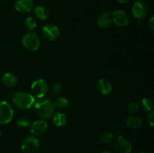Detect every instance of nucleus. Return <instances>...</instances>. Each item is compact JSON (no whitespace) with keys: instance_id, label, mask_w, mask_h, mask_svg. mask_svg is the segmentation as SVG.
Here are the masks:
<instances>
[{"instance_id":"obj_12","label":"nucleus","mask_w":154,"mask_h":153,"mask_svg":"<svg viewBox=\"0 0 154 153\" xmlns=\"http://www.w3.org/2000/svg\"><path fill=\"white\" fill-rule=\"evenodd\" d=\"M129 17L123 10L113 11V22L118 27H125L129 24Z\"/></svg>"},{"instance_id":"obj_17","label":"nucleus","mask_w":154,"mask_h":153,"mask_svg":"<svg viewBox=\"0 0 154 153\" xmlns=\"http://www.w3.org/2000/svg\"><path fill=\"white\" fill-rule=\"evenodd\" d=\"M35 14L41 20H46L50 16V10L44 5H38L35 8Z\"/></svg>"},{"instance_id":"obj_22","label":"nucleus","mask_w":154,"mask_h":153,"mask_svg":"<svg viewBox=\"0 0 154 153\" xmlns=\"http://www.w3.org/2000/svg\"><path fill=\"white\" fill-rule=\"evenodd\" d=\"M24 26L26 28L29 29L30 31H32L37 27V22L36 20L32 16H27L24 20Z\"/></svg>"},{"instance_id":"obj_31","label":"nucleus","mask_w":154,"mask_h":153,"mask_svg":"<svg viewBox=\"0 0 154 153\" xmlns=\"http://www.w3.org/2000/svg\"><path fill=\"white\" fill-rule=\"evenodd\" d=\"M139 153H145V152H139Z\"/></svg>"},{"instance_id":"obj_1","label":"nucleus","mask_w":154,"mask_h":153,"mask_svg":"<svg viewBox=\"0 0 154 153\" xmlns=\"http://www.w3.org/2000/svg\"><path fill=\"white\" fill-rule=\"evenodd\" d=\"M12 101L15 106L20 110H28L35 104V97L26 92H17L13 96Z\"/></svg>"},{"instance_id":"obj_28","label":"nucleus","mask_w":154,"mask_h":153,"mask_svg":"<svg viewBox=\"0 0 154 153\" xmlns=\"http://www.w3.org/2000/svg\"><path fill=\"white\" fill-rule=\"evenodd\" d=\"M131 0H117V2L120 4H126V3L129 2Z\"/></svg>"},{"instance_id":"obj_24","label":"nucleus","mask_w":154,"mask_h":153,"mask_svg":"<svg viewBox=\"0 0 154 153\" xmlns=\"http://www.w3.org/2000/svg\"><path fill=\"white\" fill-rule=\"evenodd\" d=\"M16 124L17 127L20 128H27L30 126L29 121L26 118H20L17 121Z\"/></svg>"},{"instance_id":"obj_2","label":"nucleus","mask_w":154,"mask_h":153,"mask_svg":"<svg viewBox=\"0 0 154 153\" xmlns=\"http://www.w3.org/2000/svg\"><path fill=\"white\" fill-rule=\"evenodd\" d=\"M34 108L38 116L42 118H48L54 111V104L49 99H42L35 102Z\"/></svg>"},{"instance_id":"obj_4","label":"nucleus","mask_w":154,"mask_h":153,"mask_svg":"<svg viewBox=\"0 0 154 153\" xmlns=\"http://www.w3.org/2000/svg\"><path fill=\"white\" fill-rule=\"evenodd\" d=\"M39 147L40 142L35 136H26L21 142L20 148L23 153H37Z\"/></svg>"},{"instance_id":"obj_11","label":"nucleus","mask_w":154,"mask_h":153,"mask_svg":"<svg viewBox=\"0 0 154 153\" xmlns=\"http://www.w3.org/2000/svg\"><path fill=\"white\" fill-rule=\"evenodd\" d=\"M97 23L102 29L109 28L113 24V12L111 10H105L102 12L98 17Z\"/></svg>"},{"instance_id":"obj_26","label":"nucleus","mask_w":154,"mask_h":153,"mask_svg":"<svg viewBox=\"0 0 154 153\" xmlns=\"http://www.w3.org/2000/svg\"><path fill=\"white\" fill-rule=\"evenodd\" d=\"M62 88H63V86H62L61 84H60V82H57V83L54 85V88H53V92H54V94H60V93Z\"/></svg>"},{"instance_id":"obj_27","label":"nucleus","mask_w":154,"mask_h":153,"mask_svg":"<svg viewBox=\"0 0 154 153\" xmlns=\"http://www.w3.org/2000/svg\"><path fill=\"white\" fill-rule=\"evenodd\" d=\"M148 26L149 28H150L152 31L154 32V15H153V16L150 18V20H149Z\"/></svg>"},{"instance_id":"obj_19","label":"nucleus","mask_w":154,"mask_h":153,"mask_svg":"<svg viewBox=\"0 0 154 153\" xmlns=\"http://www.w3.org/2000/svg\"><path fill=\"white\" fill-rule=\"evenodd\" d=\"M53 104H54V109L62 110L66 109L69 106V100H68L67 98L64 97H60Z\"/></svg>"},{"instance_id":"obj_29","label":"nucleus","mask_w":154,"mask_h":153,"mask_svg":"<svg viewBox=\"0 0 154 153\" xmlns=\"http://www.w3.org/2000/svg\"><path fill=\"white\" fill-rule=\"evenodd\" d=\"M102 153H112V152L110 151H104V152H102Z\"/></svg>"},{"instance_id":"obj_13","label":"nucleus","mask_w":154,"mask_h":153,"mask_svg":"<svg viewBox=\"0 0 154 153\" xmlns=\"http://www.w3.org/2000/svg\"><path fill=\"white\" fill-rule=\"evenodd\" d=\"M34 0H16L14 8L17 12L26 14L34 8Z\"/></svg>"},{"instance_id":"obj_5","label":"nucleus","mask_w":154,"mask_h":153,"mask_svg":"<svg viewBox=\"0 0 154 153\" xmlns=\"http://www.w3.org/2000/svg\"><path fill=\"white\" fill-rule=\"evenodd\" d=\"M48 91V84L45 80L38 79L35 80L31 86L32 94L38 98L45 97Z\"/></svg>"},{"instance_id":"obj_9","label":"nucleus","mask_w":154,"mask_h":153,"mask_svg":"<svg viewBox=\"0 0 154 153\" xmlns=\"http://www.w3.org/2000/svg\"><path fill=\"white\" fill-rule=\"evenodd\" d=\"M42 34L44 37L49 40H55L60 34V29L54 24H46L42 28Z\"/></svg>"},{"instance_id":"obj_14","label":"nucleus","mask_w":154,"mask_h":153,"mask_svg":"<svg viewBox=\"0 0 154 153\" xmlns=\"http://www.w3.org/2000/svg\"><path fill=\"white\" fill-rule=\"evenodd\" d=\"M97 88L99 92L104 96L108 95L111 93L113 89L112 84L108 79L102 78L97 82Z\"/></svg>"},{"instance_id":"obj_25","label":"nucleus","mask_w":154,"mask_h":153,"mask_svg":"<svg viewBox=\"0 0 154 153\" xmlns=\"http://www.w3.org/2000/svg\"><path fill=\"white\" fill-rule=\"evenodd\" d=\"M147 122L151 127L154 128V111H150L147 116Z\"/></svg>"},{"instance_id":"obj_7","label":"nucleus","mask_w":154,"mask_h":153,"mask_svg":"<svg viewBox=\"0 0 154 153\" xmlns=\"http://www.w3.org/2000/svg\"><path fill=\"white\" fill-rule=\"evenodd\" d=\"M134 17L139 22L141 20L144 19L148 14V7L143 1H138L134 3L132 8Z\"/></svg>"},{"instance_id":"obj_10","label":"nucleus","mask_w":154,"mask_h":153,"mask_svg":"<svg viewBox=\"0 0 154 153\" xmlns=\"http://www.w3.org/2000/svg\"><path fill=\"white\" fill-rule=\"evenodd\" d=\"M48 123L45 120H38V121L34 122L29 126L30 132L35 136L44 135L48 130Z\"/></svg>"},{"instance_id":"obj_30","label":"nucleus","mask_w":154,"mask_h":153,"mask_svg":"<svg viewBox=\"0 0 154 153\" xmlns=\"http://www.w3.org/2000/svg\"><path fill=\"white\" fill-rule=\"evenodd\" d=\"M1 136H2V132L1 130H0V139H1Z\"/></svg>"},{"instance_id":"obj_8","label":"nucleus","mask_w":154,"mask_h":153,"mask_svg":"<svg viewBox=\"0 0 154 153\" xmlns=\"http://www.w3.org/2000/svg\"><path fill=\"white\" fill-rule=\"evenodd\" d=\"M114 148L117 153H130L132 150V146L126 138L119 136L114 140Z\"/></svg>"},{"instance_id":"obj_15","label":"nucleus","mask_w":154,"mask_h":153,"mask_svg":"<svg viewBox=\"0 0 154 153\" xmlns=\"http://www.w3.org/2000/svg\"><path fill=\"white\" fill-rule=\"evenodd\" d=\"M2 83L6 87L8 88H11V87L15 86L17 83V77L16 75L14 74L13 73L11 72H7V73L4 74L2 76Z\"/></svg>"},{"instance_id":"obj_20","label":"nucleus","mask_w":154,"mask_h":153,"mask_svg":"<svg viewBox=\"0 0 154 153\" xmlns=\"http://www.w3.org/2000/svg\"><path fill=\"white\" fill-rule=\"evenodd\" d=\"M114 135L110 131H104L99 136V140L104 144H109L113 141Z\"/></svg>"},{"instance_id":"obj_23","label":"nucleus","mask_w":154,"mask_h":153,"mask_svg":"<svg viewBox=\"0 0 154 153\" xmlns=\"http://www.w3.org/2000/svg\"><path fill=\"white\" fill-rule=\"evenodd\" d=\"M140 106L137 102L132 101L128 104L127 106V112L129 115H135V113L138 112L139 110Z\"/></svg>"},{"instance_id":"obj_6","label":"nucleus","mask_w":154,"mask_h":153,"mask_svg":"<svg viewBox=\"0 0 154 153\" xmlns=\"http://www.w3.org/2000/svg\"><path fill=\"white\" fill-rule=\"evenodd\" d=\"M14 116L12 106L7 101L0 102V124H5L10 122Z\"/></svg>"},{"instance_id":"obj_3","label":"nucleus","mask_w":154,"mask_h":153,"mask_svg":"<svg viewBox=\"0 0 154 153\" xmlns=\"http://www.w3.org/2000/svg\"><path fill=\"white\" fill-rule=\"evenodd\" d=\"M23 46L29 51H35L41 45V40L39 36L35 32L30 31L26 33L22 38Z\"/></svg>"},{"instance_id":"obj_16","label":"nucleus","mask_w":154,"mask_h":153,"mask_svg":"<svg viewBox=\"0 0 154 153\" xmlns=\"http://www.w3.org/2000/svg\"><path fill=\"white\" fill-rule=\"evenodd\" d=\"M52 121L56 127L62 128L67 123V116L62 112H57L53 115Z\"/></svg>"},{"instance_id":"obj_21","label":"nucleus","mask_w":154,"mask_h":153,"mask_svg":"<svg viewBox=\"0 0 154 153\" xmlns=\"http://www.w3.org/2000/svg\"><path fill=\"white\" fill-rule=\"evenodd\" d=\"M141 107L146 112H150L153 108V102L150 98H144L141 101Z\"/></svg>"},{"instance_id":"obj_18","label":"nucleus","mask_w":154,"mask_h":153,"mask_svg":"<svg viewBox=\"0 0 154 153\" xmlns=\"http://www.w3.org/2000/svg\"><path fill=\"white\" fill-rule=\"evenodd\" d=\"M126 124L130 128L138 129L142 126V120L137 116L132 115L128 117L127 120H126Z\"/></svg>"}]
</instances>
